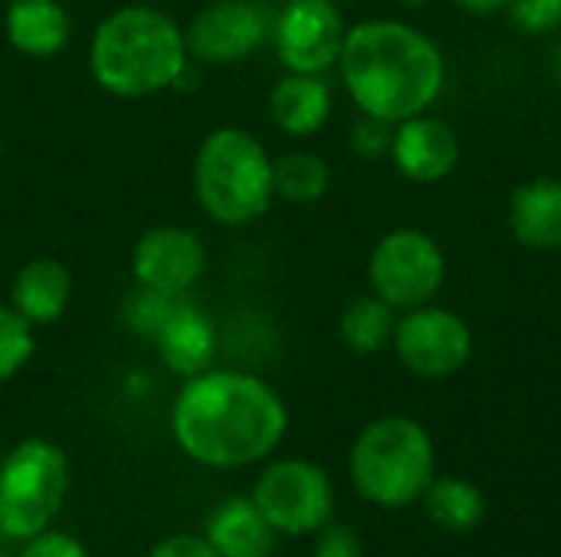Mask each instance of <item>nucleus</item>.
<instances>
[{"label": "nucleus", "mask_w": 561, "mask_h": 557, "mask_svg": "<svg viewBox=\"0 0 561 557\" xmlns=\"http://www.w3.org/2000/svg\"><path fill=\"white\" fill-rule=\"evenodd\" d=\"M391 348L414 378L444 381L467 368L473 355V332L460 312L427 302L398 315Z\"/></svg>", "instance_id": "nucleus-9"}, {"label": "nucleus", "mask_w": 561, "mask_h": 557, "mask_svg": "<svg viewBox=\"0 0 561 557\" xmlns=\"http://www.w3.org/2000/svg\"><path fill=\"white\" fill-rule=\"evenodd\" d=\"M348 476L355 492L371 506L404 509L421 502L434 483V440L414 417H378L355 437Z\"/></svg>", "instance_id": "nucleus-5"}, {"label": "nucleus", "mask_w": 561, "mask_h": 557, "mask_svg": "<svg viewBox=\"0 0 561 557\" xmlns=\"http://www.w3.org/2000/svg\"><path fill=\"white\" fill-rule=\"evenodd\" d=\"M151 338H154L161 364L178 378H194V374L207 371L214 361V351H217L214 322L197 305H187L178 299Z\"/></svg>", "instance_id": "nucleus-14"}, {"label": "nucleus", "mask_w": 561, "mask_h": 557, "mask_svg": "<svg viewBox=\"0 0 561 557\" xmlns=\"http://www.w3.org/2000/svg\"><path fill=\"white\" fill-rule=\"evenodd\" d=\"M69 492L66 453L30 437L0 456V535L10 542H30L53 529Z\"/></svg>", "instance_id": "nucleus-6"}, {"label": "nucleus", "mask_w": 561, "mask_h": 557, "mask_svg": "<svg viewBox=\"0 0 561 557\" xmlns=\"http://www.w3.org/2000/svg\"><path fill=\"white\" fill-rule=\"evenodd\" d=\"M513 236L539 253L561 250V177H536L516 187L510 200Z\"/></svg>", "instance_id": "nucleus-18"}, {"label": "nucleus", "mask_w": 561, "mask_h": 557, "mask_svg": "<svg viewBox=\"0 0 561 557\" xmlns=\"http://www.w3.org/2000/svg\"><path fill=\"white\" fill-rule=\"evenodd\" d=\"M204 538L220 557H270L276 548V529L250 496L224 499L207 515Z\"/></svg>", "instance_id": "nucleus-16"}, {"label": "nucleus", "mask_w": 561, "mask_h": 557, "mask_svg": "<svg viewBox=\"0 0 561 557\" xmlns=\"http://www.w3.org/2000/svg\"><path fill=\"white\" fill-rule=\"evenodd\" d=\"M145 3H154L158 7V3H168V0H145Z\"/></svg>", "instance_id": "nucleus-32"}, {"label": "nucleus", "mask_w": 561, "mask_h": 557, "mask_svg": "<svg viewBox=\"0 0 561 557\" xmlns=\"http://www.w3.org/2000/svg\"><path fill=\"white\" fill-rule=\"evenodd\" d=\"M312 557H365V548H362V538L355 529L329 522L316 532Z\"/></svg>", "instance_id": "nucleus-26"}, {"label": "nucleus", "mask_w": 561, "mask_h": 557, "mask_svg": "<svg viewBox=\"0 0 561 557\" xmlns=\"http://www.w3.org/2000/svg\"><path fill=\"white\" fill-rule=\"evenodd\" d=\"M556 76H559V82H561V43H559V53H556Z\"/></svg>", "instance_id": "nucleus-31"}, {"label": "nucleus", "mask_w": 561, "mask_h": 557, "mask_svg": "<svg viewBox=\"0 0 561 557\" xmlns=\"http://www.w3.org/2000/svg\"><path fill=\"white\" fill-rule=\"evenodd\" d=\"M72 299V272L53 259V256H36L26 259L10 286V305L36 328V325H53L62 318Z\"/></svg>", "instance_id": "nucleus-15"}, {"label": "nucleus", "mask_w": 561, "mask_h": 557, "mask_svg": "<svg viewBox=\"0 0 561 557\" xmlns=\"http://www.w3.org/2000/svg\"><path fill=\"white\" fill-rule=\"evenodd\" d=\"M16 557H92V555L85 552V545H82L79 538H72V535H66V532L49 529V532H43V535H36V538L23 542V548H20V555Z\"/></svg>", "instance_id": "nucleus-27"}, {"label": "nucleus", "mask_w": 561, "mask_h": 557, "mask_svg": "<svg viewBox=\"0 0 561 557\" xmlns=\"http://www.w3.org/2000/svg\"><path fill=\"white\" fill-rule=\"evenodd\" d=\"M391 141H394V125L375 115H362L352 128V151L362 161H378L385 154H391Z\"/></svg>", "instance_id": "nucleus-25"}, {"label": "nucleus", "mask_w": 561, "mask_h": 557, "mask_svg": "<svg viewBox=\"0 0 561 557\" xmlns=\"http://www.w3.org/2000/svg\"><path fill=\"white\" fill-rule=\"evenodd\" d=\"M273 187L279 200L289 204H316L332 187V171L316 151H289L273 161Z\"/></svg>", "instance_id": "nucleus-22"}, {"label": "nucleus", "mask_w": 561, "mask_h": 557, "mask_svg": "<svg viewBox=\"0 0 561 557\" xmlns=\"http://www.w3.org/2000/svg\"><path fill=\"white\" fill-rule=\"evenodd\" d=\"M460 10L477 13V16H490V13H503L510 7V0H454Z\"/></svg>", "instance_id": "nucleus-29"}, {"label": "nucleus", "mask_w": 561, "mask_h": 557, "mask_svg": "<svg viewBox=\"0 0 561 557\" xmlns=\"http://www.w3.org/2000/svg\"><path fill=\"white\" fill-rule=\"evenodd\" d=\"M447 279V256L440 243L417 230L398 227L385 233L368 256V282L394 312H408L437 299Z\"/></svg>", "instance_id": "nucleus-7"}, {"label": "nucleus", "mask_w": 561, "mask_h": 557, "mask_svg": "<svg viewBox=\"0 0 561 557\" xmlns=\"http://www.w3.org/2000/svg\"><path fill=\"white\" fill-rule=\"evenodd\" d=\"M250 499L276 529V535H316L332 522L335 512V486L322 466L312 460H276L263 466L253 483Z\"/></svg>", "instance_id": "nucleus-8"}, {"label": "nucleus", "mask_w": 561, "mask_h": 557, "mask_svg": "<svg viewBox=\"0 0 561 557\" xmlns=\"http://www.w3.org/2000/svg\"><path fill=\"white\" fill-rule=\"evenodd\" d=\"M421 502L427 506L431 522L440 525L444 532L463 535V532H473L486 519V496L480 492L477 483L460 479V476H440V479L434 476Z\"/></svg>", "instance_id": "nucleus-20"}, {"label": "nucleus", "mask_w": 561, "mask_h": 557, "mask_svg": "<svg viewBox=\"0 0 561 557\" xmlns=\"http://www.w3.org/2000/svg\"><path fill=\"white\" fill-rule=\"evenodd\" d=\"M207 269V246L187 227H151L131 250V276L138 289L181 299Z\"/></svg>", "instance_id": "nucleus-12"}, {"label": "nucleus", "mask_w": 561, "mask_h": 557, "mask_svg": "<svg viewBox=\"0 0 561 557\" xmlns=\"http://www.w3.org/2000/svg\"><path fill=\"white\" fill-rule=\"evenodd\" d=\"M187 66L184 26L154 3H131L108 13L89 39V72L99 89L118 98L174 89Z\"/></svg>", "instance_id": "nucleus-3"}, {"label": "nucleus", "mask_w": 561, "mask_h": 557, "mask_svg": "<svg viewBox=\"0 0 561 557\" xmlns=\"http://www.w3.org/2000/svg\"><path fill=\"white\" fill-rule=\"evenodd\" d=\"M335 69L362 115L391 125L431 112L447 82L440 46L424 30L391 16L348 26Z\"/></svg>", "instance_id": "nucleus-2"}, {"label": "nucleus", "mask_w": 561, "mask_h": 557, "mask_svg": "<svg viewBox=\"0 0 561 557\" xmlns=\"http://www.w3.org/2000/svg\"><path fill=\"white\" fill-rule=\"evenodd\" d=\"M33 348H36L33 325L13 305H0V384L26 368Z\"/></svg>", "instance_id": "nucleus-23"}, {"label": "nucleus", "mask_w": 561, "mask_h": 557, "mask_svg": "<svg viewBox=\"0 0 561 557\" xmlns=\"http://www.w3.org/2000/svg\"><path fill=\"white\" fill-rule=\"evenodd\" d=\"M345 33V16L332 0H286L270 36L286 72L325 76L339 62Z\"/></svg>", "instance_id": "nucleus-11"}, {"label": "nucleus", "mask_w": 561, "mask_h": 557, "mask_svg": "<svg viewBox=\"0 0 561 557\" xmlns=\"http://www.w3.org/2000/svg\"><path fill=\"white\" fill-rule=\"evenodd\" d=\"M273 33V16L260 0H214L184 26L187 59L197 66H237Z\"/></svg>", "instance_id": "nucleus-10"}, {"label": "nucleus", "mask_w": 561, "mask_h": 557, "mask_svg": "<svg viewBox=\"0 0 561 557\" xmlns=\"http://www.w3.org/2000/svg\"><path fill=\"white\" fill-rule=\"evenodd\" d=\"M506 13L529 36L552 33L561 26V0H510Z\"/></svg>", "instance_id": "nucleus-24"}, {"label": "nucleus", "mask_w": 561, "mask_h": 557, "mask_svg": "<svg viewBox=\"0 0 561 557\" xmlns=\"http://www.w3.org/2000/svg\"><path fill=\"white\" fill-rule=\"evenodd\" d=\"M148 557H220L204 535H171L158 542Z\"/></svg>", "instance_id": "nucleus-28"}, {"label": "nucleus", "mask_w": 561, "mask_h": 557, "mask_svg": "<svg viewBox=\"0 0 561 557\" xmlns=\"http://www.w3.org/2000/svg\"><path fill=\"white\" fill-rule=\"evenodd\" d=\"M394 322H398V312L385 299H378L375 292L358 295L339 315V338L355 355H378L381 348L391 345Z\"/></svg>", "instance_id": "nucleus-21"}, {"label": "nucleus", "mask_w": 561, "mask_h": 557, "mask_svg": "<svg viewBox=\"0 0 561 557\" xmlns=\"http://www.w3.org/2000/svg\"><path fill=\"white\" fill-rule=\"evenodd\" d=\"M194 197L220 227H247L266 217L276 187L263 141L237 125L214 128L194 158Z\"/></svg>", "instance_id": "nucleus-4"}, {"label": "nucleus", "mask_w": 561, "mask_h": 557, "mask_svg": "<svg viewBox=\"0 0 561 557\" xmlns=\"http://www.w3.org/2000/svg\"><path fill=\"white\" fill-rule=\"evenodd\" d=\"M289 430L283 397L256 374L207 368L184 378L171 404L178 450L207 469H243L276 453Z\"/></svg>", "instance_id": "nucleus-1"}, {"label": "nucleus", "mask_w": 561, "mask_h": 557, "mask_svg": "<svg viewBox=\"0 0 561 557\" xmlns=\"http://www.w3.org/2000/svg\"><path fill=\"white\" fill-rule=\"evenodd\" d=\"M401 7H408V10H424V7H431L434 0H398Z\"/></svg>", "instance_id": "nucleus-30"}, {"label": "nucleus", "mask_w": 561, "mask_h": 557, "mask_svg": "<svg viewBox=\"0 0 561 557\" xmlns=\"http://www.w3.org/2000/svg\"><path fill=\"white\" fill-rule=\"evenodd\" d=\"M401 177L414 184L447 181L460 164V135L450 121L421 112L394 125V141L388 154Z\"/></svg>", "instance_id": "nucleus-13"}, {"label": "nucleus", "mask_w": 561, "mask_h": 557, "mask_svg": "<svg viewBox=\"0 0 561 557\" xmlns=\"http://www.w3.org/2000/svg\"><path fill=\"white\" fill-rule=\"evenodd\" d=\"M332 115V89L322 76L286 72L270 89V118L293 138L316 135Z\"/></svg>", "instance_id": "nucleus-19"}, {"label": "nucleus", "mask_w": 561, "mask_h": 557, "mask_svg": "<svg viewBox=\"0 0 561 557\" xmlns=\"http://www.w3.org/2000/svg\"><path fill=\"white\" fill-rule=\"evenodd\" d=\"M3 30L16 53L49 59L69 46L72 20L59 0H10L3 13Z\"/></svg>", "instance_id": "nucleus-17"}]
</instances>
